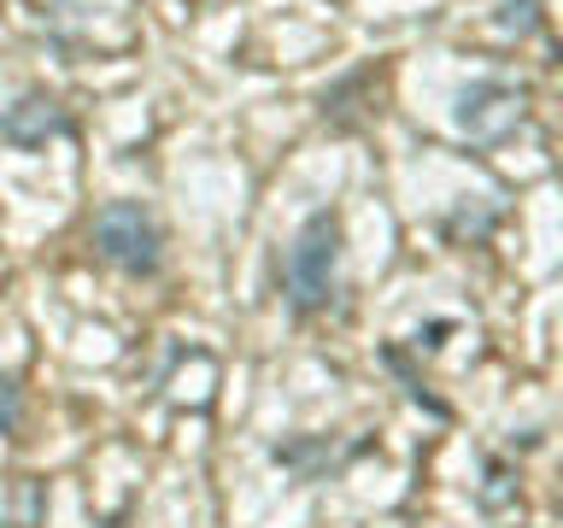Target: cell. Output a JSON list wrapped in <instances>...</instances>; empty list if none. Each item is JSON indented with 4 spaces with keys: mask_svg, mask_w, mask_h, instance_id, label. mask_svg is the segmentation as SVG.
Masks as SVG:
<instances>
[{
    "mask_svg": "<svg viewBox=\"0 0 563 528\" xmlns=\"http://www.w3.org/2000/svg\"><path fill=\"white\" fill-rule=\"evenodd\" d=\"M540 24V0H505L499 7V30L505 35H528Z\"/></svg>",
    "mask_w": 563,
    "mask_h": 528,
    "instance_id": "obj_5",
    "label": "cell"
},
{
    "mask_svg": "<svg viewBox=\"0 0 563 528\" xmlns=\"http://www.w3.org/2000/svg\"><path fill=\"white\" fill-rule=\"evenodd\" d=\"M18 417H24V394H18L12 376H0V435H12Z\"/></svg>",
    "mask_w": 563,
    "mask_h": 528,
    "instance_id": "obj_6",
    "label": "cell"
},
{
    "mask_svg": "<svg viewBox=\"0 0 563 528\" xmlns=\"http://www.w3.org/2000/svg\"><path fill=\"white\" fill-rule=\"evenodd\" d=\"M95 246L123 276H153L158 264H165V235H158L153 211L135 206V200H112V206L95 211Z\"/></svg>",
    "mask_w": 563,
    "mask_h": 528,
    "instance_id": "obj_2",
    "label": "cell"
},
{
    "mask_svg": "<svg viewBox=\"0 0 563 528\" xmlns=\"http://www.w3.org/2000/svg\"><path fill=\"white\" fill-rule=\"evenodd\" d=\"M334 271H341V218L334 211H311L282 258V294L299 317L323 311L334 299Z\"/></svg>",
    "mask_w": 563,
    "mask_h": 528,
    "instance_id": "obj_1",
    "label": "cell"
},
{
    "mask_svg": "<svg viewBox=\"0 0 563 528\" xmlns=\"http://www.w3.org/2000/svg\"><path fill=\"white\" fill-rule=\"evenodd\" d=\"M522 112H528V100L510 82H470L457 95V130L470 141H505L522 123Z\"/></svg>",
    "mask_w": 563,
    "mask_h": 528,
    "instance_id": "obj_3",
    "label": "cell"
},
{
    "mask_svg": "<svg viewBox=\"0 0 563 528\" xmlns=\"http://www.w3.org/2000/svg\"><path fill=\"white\" fill-rule=\"evenodd\" d=\"M65 130H70L65 106L47 100V95H24L7 118H0V141H7V147H47V141L65 135Z\"/></svg>",
    "mask_w": 563,
    "mask_h": 528,
    "instance_id": "obj_4",
    "label": "cell"
}]
</instances>
